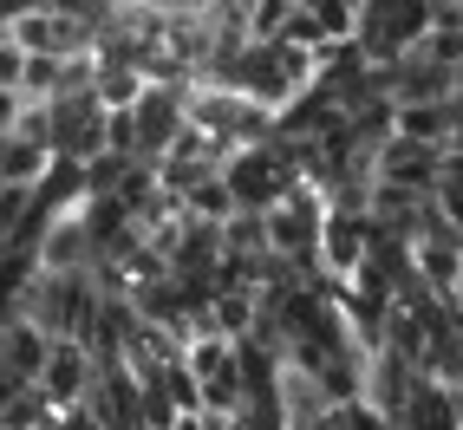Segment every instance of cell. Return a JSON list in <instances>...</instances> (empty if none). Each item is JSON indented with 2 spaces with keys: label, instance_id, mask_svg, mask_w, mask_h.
I'll return each instance as SVG.
<instances>
[{
  "label": "cell",
  "instance_id": "obj_10",
  "mask_svg": "<svg viewBox=\"0 0 463 430\" xmlns=\"http://www.w3.org/2000/svg\"><path fill=\"white\" fill-rule=\"evenodd\" d=\"M176 430H209V411H183V417H176Z\"/></svg>",
  "mask_w": 463,
  "mask_h": 430
},
{
  "label": "cell",
  "instance_id": "obj_7",
  "mask_svg": "<svg viewBox=\"0 0 463 430\" xmlns=\"http://www.w3.org/2000/svg\"><path fill=\"white\" fill-rule=\"evenodd\" d=\"M300 0H249V26H255V40H281L288 33V20H294Z\"/></svg>",
  "mask_w": 463,
  "mask_h": 430
},
{
  "label": "cell",
  "instance_id": "obj_2",
  "mask_svg": "<svg viewBox=\"0 0 463 430\" xmlns=\"http://www.w3.org/2000/svg\"><path fill=\"white\" fill-rule=\"evenodd\" d=\"M137 111V157L144 164H164L170 150H176V137L190 131V85H144V98L131 105Z\"/></svg>",
  "mask_w": 463,
  "mask_h": 430
},
{
  "label": "cell",
  "instance_id": "obj_4",
  "mask_svg": "<svg viewBox=\"0 0 463 430\" xmlns=\"http://www.w3.org/2000/svg\"><path fill=\"white\" fill-rule=\"evenodd\" d=\"M105 372H99V359H91L79 340H52V359H46V391H52V405H85V397H91V385H99Z\"/></svg>",
  "mask_w": 463,
  "mask_h": 430
},
{
  "label": "cell",
  "instance_id": "obj_1",
  "mask_svg": "<svg viewBox=\"0 0 463 430\" xmlns=\"http://www.w3.org/2000/svg\"><path fill=\"white\" fill-rule=\"evenodd\" d=\"M105 117H111V105L99 98V91L46 98V137H52V150H59V157H79V164H91V157H105Z\"/></svg>",
  "mask_w": 463,
  "mask_h": 430
},
{
  "label": "cell",
  "instance_id": "obj_8",
  "mask_svg": "<svg viewBox=\"0 0 463 430\" xmlns=\"http://www.w3.org/2000/svg\"><path fill=\"white\" fill-rule=\"evenodd\" d=\"M164 385H170V397H176L183 411H203V379H196V365H190V359H176L170 372H164Z\"/></svg>",
  "mask_w": 463,
  "mask_h": 430
},
{
  "label": "cell",
  "instance_id": "obj_5",
  "mask_svg": "<svg viewBox=\"0 0 463 430\" xmlns=\"http://www.w3.org/2000/svg\"><path fill=\"white\" fill-rule=\"evenodd\" d=\"M52 164H59L52 137H40V131H0V182H20V190H40Z\"/></svg>",
  "mask_w": 463,
  "mask_h": 430
},
{
  "label": "cell",
  "instance_id": "obj_6",
  "mask_svg": "<svg viewBox=\"0 0 463 430\" xmlns=\"http://www.w3.org/2000/svg\"><path fill=\"white\" fill-rule=\"evenodd\" d=\"M183 209H190V215H203V222H229V215H235L241 202H235V190H229V176L215 170L209 182H196V190L183 196Z\"/></svg>",
  "mask_w": 463,
  "mask_h": 430
},
{
  "label": "cell",
  "instance_id": "obj_3",
  "mask_svg": "<svg viewBox=\"0 0 463 430\" xmlns=\"http://www.w3.org/2000/svg\"><path fill=\"white\" fill-rule=\"evenodd\" d=\"M444 157H450L444 144H424V137H405V131H398V137L379 150V182H405V190L438 196V190H444Z\"/></svg>",
  "mask_w": 463,
  "mask_h": 430
},
{
  "label": "cell",
  "instance_id": "obj_9",
  "mask_svg": "<svg viewBox=\"0 0 463 430\" xmlns=\"http://www.w3.org/2000/svg\"><path fill=\"white\" fill-rule=\"evenodd\" d=\"M105 150L137 157V111H111V117H105Z\"/></svg>",
  "mask_w": 463,
  "mask_h": 430
}]
</instances>
